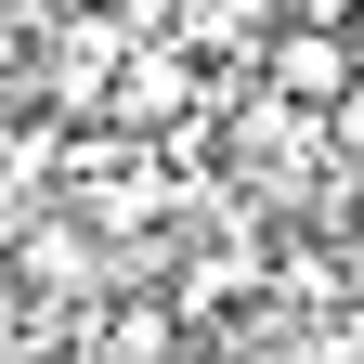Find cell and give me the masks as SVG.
Here are the masks:
<instances>
[{"label": "cell", "mask_w": 364, "mask_h": 364, "mask_svg": "<svg viewBox=\"0 0 364 364\" xmlns=\"http://www.w3.org/2000/svg\"><path fill=\"white\" fill-rule=\"evenodd\" d=\"M26 105H39V26L0 14V117H26Z\"/></svg>", "instance_id": "cell-2"}, {"label": "cell", "mask_w": 364, "mask_h": 364, "mask_svg": "<svg viewBox=\"0 0 364 364\" xmlns=\"http://www.w3.org/2000/svg\"><path fill=\"white\" fill-rule=\"evenodd\" d=\"M273 26H364V0H273Z\"/></svg>", "instance_id": "cell-3"}, {"label": "cell", "mask_w": 364, "mask_h": 364, "mask_svg": "<svg viewBox=\"0 0 364 364\" xmlns=\"http://www.w3.org/2000/svg\"><path fill=\"white\" fill-rule=\"evenodd\" d=\"M0 14H14V26H39V39H53V26H78V14H91V0H0Z\"/></svg>", "instance_id": "cell-4"}, {"label": "cell", "mask_w": 364, "mask_h": 364, "mask_svg": "<svg viewBox=\"0 0 364 364\" xmlns=\"http://www.w3.org/2000/svg\"><path fill=\"white\" fill-rule=\"evenodd\" d=\"M247 65H260V91H287V105L338 117L351 91H364V39H351V26H273Z\"/></svg>", "instance_id": "cell-1"}]
</instances>
